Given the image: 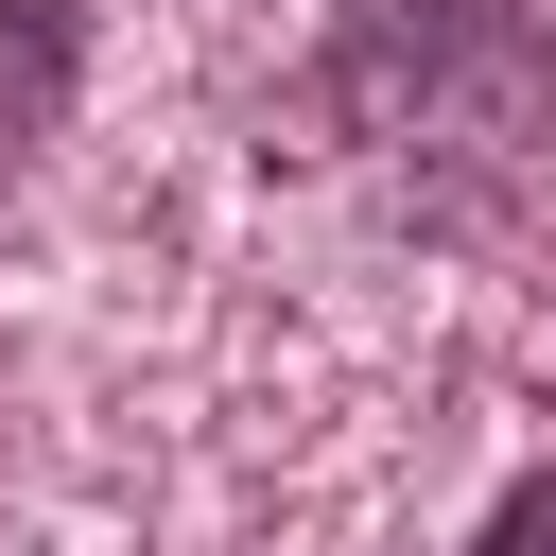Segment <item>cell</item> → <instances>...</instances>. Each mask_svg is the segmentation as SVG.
Here are the masks:
<instances>
[{
    "instance_id": "cell-1",
    "label": "cell",
    "mask_w": 556,
    "mask_h": 556,
    "mask_svg": "<svg viewBox=\"0 0 556 556\" xmlns=\"http://www.w3.org/2000/svg\"><path fill=\"white\" fill-rule=\"evenodd\" d=\"M469 556H556V469H539V486H504V504H486V539H469Z\"/></svg>"
}]
</instances>
